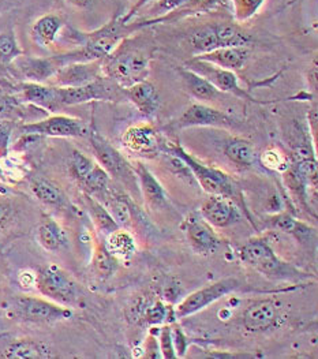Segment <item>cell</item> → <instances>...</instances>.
Instances as JSON below:
<instances>
[{
  "label": "cell",
  "mask_w": 318,
  "mask_h": 359,
  "mask_svg": "<svg viewBox=\"0 0 318 359\" xmlns=\"http://www.w3.org/2000/svg\"><path fill=\"white\" fill-rule=\"evenodd\" d=\"M30 189L34 197L44 205L53 206V208H64L69 205L67 196L64 194L62 187L53 183V180L36 178L32 182Z\"/></svg>",
  "instance_id": "cell-23"
},
{
  "label": "cell",
  "mask_w": 318,
  "mask_h": 359,
  "mask_svg": "<svg viewBox=\"0 0 318 359\" xmlns=\"http://www.w3.org/2000/svg\"><path fill=\"white\" fill-rule=\"evenodd\" d=\"M20 282L24 287H32L36 285V273H30V272H22L20 275Z\"/></svg>",
  "instance_id": "cell-46"
},
{
  "label": "cell",
  "mask_w": 318,
  "mask_h": 359,
  "mask_svg": "<svg viewBox=\"0 0 318 359\" xmlns=\"http://www.w3.org/2000/svg\"><path fill=\"white\" fill-rule=\"evenodd\" d=\"M123 145L133 154L142 157H153L159 151L158 134L148 125H139L129 128L123 134Z\"/></svg>",
  "instance_id": "cell-16"
},
{
  "label": "cell",
  "mask_w": 318,
  "mask_h": 359,
  "mask_svg": "<svg viewBox=\"0 0 318 359\" xmlns=\"http://www.w3.org/2000/svg\"><path fill=\"white\" fill-rule=\"evenodd\" d=\"M21 55V50L11 34L0 36V60L1 62H11L17 56Z\"/></svg>",
  "instance_id": "cell-40"
},
{
  "label": "cell",
  "mask_w": 318,
  "mask_h": 359,
  "mask_svg": "<svg viewBox=\"0 0 318 359\" xmlns=\"http://www.w3.org/2000/svg\"><path fill=\"white\" fill-rule=\"evenodd\" d=\"M13 133V123L8 121H0V156H7L10 148V140Z\"/></svg>",
  "instance_id": "cell-42"
},
{
  "label": "cell",
  "mask_w": 318,
  "mask_h": 359,
  "mask_svg": "<svg viewBox=\"0 0 318 359\" xmlns=\"http://www.w3.org/2000/svg\"><path fill=\"white\" fill-rule=\"evenodd\" d=\"M95 164L96 161H93L86 154H82L80 151H74L70 157V174L80 184L81 182L90 174Z\"/></svg>",
  "instance_id": "cell-36"
},
{
  "label": "cell",
  "mask_w": 318,
  "mask_h": 359,
  "mask_svg": "<svg viewBox=\"0 0 318 359\" xmlns=\"http://www.w3.org/2000/svg\"><path fill=\"white\" fill-rule=\"evenodd\" d=\"M188 245L197 255L209 256L220 246V239L212 226L202 217L190 215L182 226Z\"/></svg>",
  "instance_id": "cell-13"
},
{
  "label": "cell",
  "mask_w": 318,
  "mask_h": 359,
  "mask_svg": "<svg viewBox=\"0 0 318 359\" xmlns=\"http://www.w3.org/2000/svg\"><path fill=\"white\" fill-rule=\"evenodd\" d=\"M250 57L249 47H228V48H217L208 53H201L195 56V59L209 62L214 66L221 69L237 72L240 70Z\"/></svg>",
  "instance_id": "cell-20"
},
{
  "label": "cell",
  "mask_w": 318,
  "mask_h": 359,
  "mask_svg": "<svg viewBox=\"0 0 318 359\" xmlns=\"http://www.w3.org/2000/svg\"><path fill=\"white\" fill-rule=\"evenodd\" d=\"M213 27L217 40V48L247 47L251 43V36L235 24H216Z\"/></svg>",
  "instance_id": "cell-26"
},
{
  "label": "cell",
  "mask_w": 318,
  "mask_h": 359,
  "mask_svg": "<svg viewBox=\"0 0 318 359\" xmlns=\"http://www.w3.org/2000/svg\"><path fill=\"white\" fill-rule=\"evenodd\" d=\"M151 56L139 48H115L104 57L102 70L123 89L146 79Z\"/></svg>",
  "instance_id": "cell-2"
},
{
  "label": "cell",
  "mask_w": 318,
  "mask_h": 359,
  "mask_svg": "<svg viewBox=\"0 0 318 359\" xmlns=\"http://www.w3.org/2000/svg\"><path fill=\"white\" fill-rule=\"evenodd\" d=\"M13 310L18 318L32 324H55L70 320L73 310L44 297L21 295L14 299Z\"/></svg>",
  "instance_id": "cell-5"
},
{
  "label": "cell",
  "mask_w": 318,
  "mask_h": 359,
  "mask_svg": "<svg viewBox=\"0 0 318 359\" xmlns=\"http://www.w3.org/2000/svg\"><path fill=\"white\" fill-rule=\"evenodd\" d=\"M144 358L160 359L161 353H160L159 340L156 336L149 334L145 340V350H144Z\"/></svg>",
  "instance_id": "cell-43"
},
{
  "label": "cell",
  "mask_w": 318,
  "mask_h": 359,
  "mask_svg": "<svg viewBox=\"0 0 318 359\" xmlns=\"http://www.w3.org/2000/svg\"><path fill=\"white\" fill-rule=\"evenodd\" d=\"M100 72H103L100 60L88 63H70L59 69L53 77L55 83L59 88L82 86L100 78Z\"/></svg>",
  "instance_id": "cell-15"
},
{
  "label": "cell",
  "mask_w": 318,
  "mask_h": 359,
  "mask_svg": "<svg viewBox=\"0 0 318 359\" xmlns=\"http://www.w3.org/2000/svg\"><path fill=\"white\" fill-rule=\"evenodd\" d=\"M88 137L97 158V163L106 170L111 178L120 180L129 186H135L138 183L134 172V167L130 165L125 156L118 149H115L104 137H102L97 131H89Z\"/></svg>",
  "instance_id": "cell-6"
},
{
  "label": "cell",
  "mask_w": 318,
  "mask_h": 359,
  "mask_svg": "<svg viewBox=\"0 0 318 359\" xmlns=\"http://www.w3.org/2000/svg\"><path fill=\"white\" fill-rule=\"evenodd\" d=\"M60 26L62 22L57 17L46 15L40 18L33 26V36L36 41L40 43L41 46H51L60 30Z\"/></svg>",
  "instance_id": "cell-32"
},
{
  "label": "cell",
  "mask_w": 318,
  "mask_h": 359,
  "mask_svg": "<svg viewBox=\"0 0 318 359\" xmlns=\"http://www.w3.org/2000/svg\"><path fill=\"white\" fill-rule=\"evenodd\" d=\"M190 46L198 55L208 53V52L217 50V40L213 25L204 26L197 29L190 36Z\"/></svg>",
  "instance_id": "cell-33"
},
{
  "label": "cell",
  "mask_w": 318,
  "mask_h": 359,
  "mask_svg": "<svg viewBox=\"0 0 318 359\" xmlns=\"http://www.w3.org/2000/svg\"><path fill=\"white\" fill-rule=\"evenodd\" d=\"M238 257L244 265L272 280L302 282L309 278V275L277 256L264 238L249 239L239 248Z\"/></svg>",
  "instance_id": "cell-1"
},
{
  "label": "cell",
  "mask_w": 318,
  "mask_h": 359,
  "mask_svg": "<svg viewBox=\"0 0 318 359\" xmlns=\"http://www.w3.org/2000/svg\"><path fill=\"white\" fill-rule=\"evenodd\" d=\"M177 314L175 308L171 305H165L161 301H156L153 305L145 309V321L151 325H161V324H172L175 323Z\"/></svg>",
  "instance_id": "cell-34"
},
{
  "label": "cell",
  "mask_w": 318,
  "mask_h": 359,
  "mask_svg": "<svg viewBox=\"0 0 318 359\" xmlns=\"http://www.w3.org/2000/svg\"><path fill=\"white\" fill-rule=\"evenodd\" d=\"M265 0H233V8L238 21H247L260 10Z\"/></svg>",
  "instance_id": "cell-37"
},
{
  "label": "cell",
  "mask_w": 318,
  "mask_h": 359,
  "mask_svg": "<svg viewBox=\"0 0 318 359\" xmlns=\"http://www.w3.org/2000/svg\"><path fill=\"white\" fill-rule=\"evenodd\" d=\"M36 238L39 245L48 252H57L63 249L69 242L67 233L63 227L51 217H46L40 222L36 231Z\"/></svg>",
  "instance_id": "cell-22"
},
{
  "label": "cell",
  "mask_w": 318,
  "mask_h": 359,
  "mask_svg": "<svg viewBox=\"0 0 318 359\" xmlns=\"http://www.w3.org/2000/svg\"><path fill=\"white\" fill-rule=\"evenodd\" d=\"M20 69L27 78L33 79V82H41L44 79L53 77L56 72L60 69L56 59H33L27 57L20 60Z\"/></svg>",
  "instance_id": "cell-29"
},
{
  "label": "cell",
  "mask_w": 318,
  "mask_h": 359,
  "mask_svg": "<svg viewBox=\"0 0 318 359\" xmlns=\"http://www.w3.org/2000/svg\"><path fill=\"white\" fill-rule=\"evenodd\" d=\"M106 246L116 259H129L137 252L135 239L126 229H118L106 235Z\"/></svg>",
  "instance_id": "cell-27"
},
{
  "label": "cell",
  "mask_w": 318,
  "mask_h": 359,
  "mask_svg": "<svg viewBox=\"0 0 318 359\" xmlns=\"http://www.w3.org/2000/svg\"><path fill=\"white\" fill-rule=\"evenodd\" d=\"M83 197V203L86 206V210L92 219V223L95 224L96 230L103 233V235H109L111 232L116 231L118 229H120L118 226V223L113 220V217L111 216L109 210L106 209V205L95 198L93 196H89L86 193L82 194Z\"/></svg>",
  "instance_id": "cell-24"
},
{
  "label": "cell",
  "mask_w": 318,
  "mask_h": 359,
  "mask_svg": "<svg viewBox=\"0 0 318 359\" xmlns=\"http://www.w3.org/2000/svg\"><path fill=\"white\" fill-rule=\"evenodd\" d=\"M170 325H171V334H172V341H174L177 357L184 358L190 347V340L186 336L181 325H178L177 323H172Z\"/></svg>",
  "instance_id": "cell-41"
},
{
  "label": "cell",
  "mask_w": 318,
  "mask_h": 359,
  "mask_svg": "<svg viewBox=\"0 0 318 359\" xmlns=\"http://www.w3.org/2000/svg\"><path fill=\"white\" fill-rule=\"evenodd\" d=\"M191 3V0H158L156 4V13L163 14V13H170L174 11L179 7H184L186 4Z\"/></svg>",
  "instance_id": "cell-44"
},
{
  "label": "cell",
  "mask_w": 318,
  "mask_h": 359,
  "mask_svg": "<svg viewBox=\"0 0 318 359\" xmlns=\"http://www.w3.org/2000/svg\"><path fill=\"white\" fill-rule=\"evenodd\" d=\"M269 227L273 229L275 231L291 233L293 236H296L298 239L305 238V236H310V233L313 231L310 227H307L302 222L293 219L291 215H289V213H279V215L272 216L269 219Z\"/></svg>",
  "instance_id": "cell-31"
},
{
  "label": "cell",
  "mask_w": 318,
  "mask_h": 359,
  "mask_svg": "<svg viewBox=\"0 0 318 359\" xmlns=\"http://www.w3.org/2000/svg\"><path fill=\"white\" fill-rule=\"evenodd\" d=\"M126 96L146 118H152L159 111L160 96L156 88L146 79L126 88Z\"/></svg>",
  "instance_id": "cell-17"
},
{
  "label": "cell",
  "mask_w": 318,
  "mask_h": 359,
  "mask_svg": "<svg viewBox=\"0 0 318 359\" xmlns=\"http://www.w3.org/2000/svg\"><path fill=\"white\" fill-rule=\"evenodd\" d=\"M220 0H191V3H195L201 7H212L214 4H217Z\"/></svg>",
  "instance_id": "cell-48"
},
{
  "label": "cell",
  "mask_w": 318,
  "mask_h": 359,
  "mask_svg": "<svg viewBox=\"0 0 318 359\" xmlns=\"http://www.w3.org/2000/svg\"><path fill=\"white\" fill-rule=\"evenodd\" d=\"M224 154L239 167H251L258 160V156L249 141L233 138L226 142Z\"/></svg>",
  "instance_id": "cell-30"
},
{
  "label": "cell",
  "mask_w": 318,
  "mask_h": 359,
  "mask_svg": "<svg viewBox=\"0 0 318 359\" xmlns=\"http://www.w3.org/2000/svg\"><path fill=\"white\" fill-rule=\"evenodd\" d=\"M177 126L179 128H233L235 126V121L228 116L226 112L219 111L205 104L195 103L190 105L182 116L178 119Z\"/></svg>",
  "instance_id": "cell-14"
},
{
  "label": "cell",
  "mask_w": 318,
  "mask_h": 359,
  "mask_svg": "<svg viewBox=\"0 0 318 359\" xmlns=\"http://www.w3.org/2000/svg\"><path fill=\"white\" fill-rule=\"evenodd\" d=\"M260 160H261L264 167L269 168V170H273V171L284 172L290 167L287 157L276 148H270V149L265 151L264 154L260 156Z\"/></svg>",
  "instance_id": "cell-38"
},
{
  "label": "cell",
  "mask_w": 318,
  "mask_h": 359,
  "mask_svg": "<svg viewBox=\"0 0 318 359\" xmlns=\"http://www.w3.org/2000/svg\"><path fill=\"white\" fill-rule=\"evenodd\" d=\"M170 152L185 163L186 167L194 175V178L198 180L204 191H207L209 196L216 194L228 197L237 203L238 197H240V193L237 183L230 178V175L198 161L195 157L187 154L178 144L170 145Z\"/></svg>",
  "instance_id": "cell-3"
},
{
  "label": "cell",
  "mask_w": 318,
  "mask_h": 359,
  "mask_svg": "<svg viewBox=\"0 0 318 359\" xmlns=\"http://www.w3.org/2000/svg\"><path fill=\"white\" fill-rule=\"evenodd\" d=\"M179 74L186 90L200 102H217L224 95L217 88H214L208 79L188 69H181Z\"/></svg>",
  "instance_id": "cell-21"
},
{
  "label": "cell",
  "mask_w": 318,
  "mask_h": 359,
  "mask_svg": "<svg viewBox=\"0 0 318 359\" xmlns=\"http://www.w3.org/2000/svg\"><path fill=\"white\" fill-rule=\"evenodd\" d=\"M134 172L145 201L153 208L167 206V193L159 180H156V177L146 168V165H144L142 163H137V167H134Z\"/></svg>",
  "instance_id": "cell-19"
},
{
  "label": "cell",
  "mask_w": 318,
  "mask_h": 359,
  "mask_svg": "<svg viewBox=\"0 0 318 359\" xmlns=\"http://www.w3.org/2000/svg\"><path fill=\"white\" fill-rule=\"evenodd\" d=\"M240 321L247 332L265 334L280 327L283 313L275 299H258L243 310Z\"/></svg>",
  "instance_id": "cell-8"
},
{
  "label": "cell",
  "mask_w": 318,
  "mask_h": 359,
  "mask_svg": "<svg viewBox=\"0 0 318 359\" xmlns=\"http://www.w3.org/2000/svg\"><path fill=\"white\" fill-rule=\"evenodd\" d=\"M201 217L213 229H227L242 220L238 204L224 196H209L200 208Z\"/></svg>",
  "instance_id": "cell-11"
},
{
  "label": "cell",
  "mask_w": 318,
  "mask_h": 359,
  "mask_svg": "<svg viewBox=\"0 0 318 359\" xmlns=\"http://www.w3.org/2000/svg\"><path fill=\"white\" fill-rule=\"evenodd\" d=\"M240 287V282L235 278H226L219 282L209 284L204 288H200L186 297L185 299L175 308L177 318H185L191 314H195L204 309L208 308L223 297L237 291Z\"/></svg>",
  "instance_id": "cell-7"
},
{
  "label": "cell",
  "mask_w": 318,
  "mask_h": 359,
  "mask_svg": "<svg viewBox=\"0 0 318 359\" xmlns=\"http://www.w3.org/2000/svg\"><path fill=\"white\" fill-rule=\"evenodd\" d=\"M116 261L118 259L108 252L104 242L96 245L93 253V266L99 275L104 278L111 276L116 268Z\"/></svg>",
  "instance_id": "cell-35"
},
{
  "label": "cell",
  "mask_w": 318,
  "mask_h": 359,
  "mask_svg": "<svg viewBox=\"0 0 318 359\" xmlns=\"http://www.w3.org/2000/svg\"><path fill=\"white\" fill-rule=\"evenodd\" d=\"M22 88L24 97L29 103L36 104L50 111H56L62 107L57 97V88L46 86L40 82H27Z\"/></svg>",
  "instance_id": "cell-25"
},
{
  "label": "cell",
  "mask_w": 318,
  "mask_h": 359,
  "mask_svg": "<svg viewBox=\"0 0 318 359\" xmlns=\"http://www.w3.org/2000/svg\"><path fill=\"white\" fill-rule=\"evenodd\" d=\"M4 359H48L53 358L51 347L36 339H18L10 343L0 354Z\"/></svg>",
  "instance_id": "cell-18"
},
{
  "label": "cell",
  "mask_w": 318,
  "mask_h": 359,
  "mask_svg": "<svg viewBox=\"0 0 318 359\" xmlns=\"http://www.w3.org/2000/svg\"><path fill=\"white\" fill-rule=\"evenodd\" d=\"M187 69L208 79L214 88H217L223 93H230L249 102H257L244 89L240 88L238 77L233 70L221 69L209 62L200 60L195 57L187 63Z\"/></svg>",
  "instance_id": "cell-9"
},
{
  "label": "cell",
  "mask_w": 318,
  "mask_h": 359,
  "mask_svg": "<svg viewBox=\"0 0 318 359\" xmlns=\"http://www.w3.org/2000/svg\"><path fill=\"white\" fill-rule=\"evenodd\" d=\"M103 204L109 210L113 220L118 223L120 229H129L133 224V208L132 204L125 200L123 196L115 194L113 191H108L106 197L103 198Z\"/></svg>",
  "instance_id": "cell-28"
},
{
  "label": "cell",
  "mask_w": 318,
  "mask_h": 359,
  "mask_svg": "<svg viewBox=\"0 0 318 359\" xmlns=\"http://www.w3.org/2000/svg\"><path fill=\"white\" fill-rule=\"evenodd\" d=\"M24 134H33L40 137H88L89 128L77 118H70L64 115H55L44 121L29 123L21 128Z\"/></svg>",
  "instance_id": "cell-10"
},
{
  "label": "cell",
  "mask_w": 318,
  "mask_h": 359,
  "mask_svg": "<svg viewBox=\"0 0 318 359\" xmlns=\"http://www.w3.org/2000/svg\"><path fill=\"white\" fill-rule=\"evenodd\" d=\"M159 346L161 358L163 359H177V353L172 341V334H171V325L165 324L164 327L160 328L159 332Z\"/></svg>",
  "instance_id": "cell-39"
},
{
  "label": "cell",
  "mask_w": 318,
  "mask_h": 359,
  "mask_svg": "<svg viewBox=\"0 0 318 359\" xmlns=\"http://www.w3.org/2000/svg\"><path fill=\"white\" fill-rule=\"evenodd\" d=\"M70 4L78 7V8H86V7H90L95 0H67Z\"/></svg>",
  "instance_id": "cell-47"
},
{
  "label": "cell",
  "mask_w": 318,
  "mask_h": 359,
  "mask_svg": "<svg viewBox=\"0 0 318 359\" xmlns=\"http://www.w3.org/2000/svg\"><path fill=\"white\" fill-rule=\"evenodd\" d=\"M57 97L59 103L63 105H77L88 102H109L115 97L112 86L103 81V78H97L93 82H89L82 86H70V88H59L57 86Z\"/></svg>",
  "instance_id": "cell-12"
},
{
  "label": "cell",
  "mask_w": 318,
  "mask_h": 359,
  "mask_svg": "<svg viewBox=\"0 0 318 359\" xmlns=\"http://www.w3.org/2000/svg\"><path fill=\"white\" fill-rule=\"evenodd\" d=\"M13 212H14V208L11 205V203L0 198V226L6 224L11 219Z\"/></svg>",
  "instance_id": "cell-45"
},
{
  "label": "cell",
  "mask_w": 318,
  "mask_h": 359,
  "mask_svg": "<svg viewBox=\"0 0 318 359\" xmlns=\"http://www.w3.org/2000/svg\"><path fill=\"white\" fill-rule=\"evenodd\" d=\"M37 291L47 299L62 306L73 308L80 302V287L59 265L48 264L36 273Z\"/></svg>",
  "instance_id": "cell-4"
}]
</instances>
